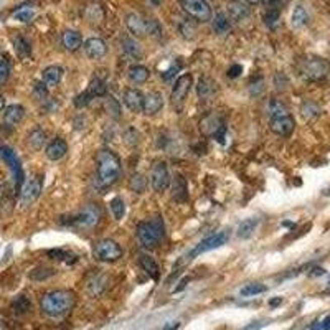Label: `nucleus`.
I'll return each instance as SVG.
<instances>
[{"label":"nucleus","instance_id":"obj_1","mask_svg":"<svg viewBox=\"0 0 330 330\" xmlns=\"http://www.w3.org/2000/svg\"><path fill=\"white\" fill-rule=\"evenodd\" d=\"M121 175V160L109 149L96 154V182L99 188H107L117 182Z\"/></svg>","mask_w":330,"mask_h":330},{"label":"nucleus","instance_id":"obj_2","mask_svg":"<svg viewBox=\"0 0 330 330\" xmlns=\"http://www.w3.org/2000/svg\"><path fill=\"white\" fill-rule=\"evenodd\" d=\"M41 310L50 317H61L73 310L76 305V294L73 291H50L46 292L40 301Z\"/></svg>","mask_w":330,"mask_h":330},{"label":"nucleus","instance_id":"obj_3","mask_svg":"<svg viewBox=\"0 0 330 330\" xmlns=\"http://www.w3.org/2000/svg\"><path fill=\"white\" fill-rule=\"evenodd\" d=\"M164 230H165L164 221H162L160 217H155L151 221H141L136 228V235L144 248L154 249V248H157L162 241V238H164L165 235Z\"/></svg>","mask_w":330,"mask_h":330},{"label":"nucleus","instance_id":"obj_4","mask_svg":"<svg viewBox=\"0 0 330 330\" xmlns=\"http://www.w3.org/2000/svg\"><path fill=\"white\" fill-rule=\"evenodd\" d=\"M125 25H127L130 33L136 35V37H146V35L159 37L162 33V27L157 20L146 19V17H142L141 14H129L125 17Z\"/></svg>","mask_w":330,"mask_h":330},{"label":"nucleus","instance_id":"obj_5","mask_svg":"<svg viewBox=\"0 0 330 330\" xmlns=\"http://www.w3.org/2000/svg\"><path fill=\"white\" fill-rule=\"evenodd\" d=\"M93 254L98 261L103 262H114L119 257H122V248L114 239H101L94 244Z\"/></svg>","mask_w":330,"mask_h":330},{"label":"nucleus","instance_id":"obj_6","mask_svg":"<svg viewBox=\"0 0 330 330\" xmlns=\"http://www.w3.org/2000/svg\"><path fill=\"white\" fill-rule=\"evenodd\" d=\"M183 12L196 22H208L212 19V7L207 0H180Z\"/></svg>","mask_w":330,"mask_h":330},{"label":"nucleus","instance_id":"obj_7","mask_svg":"<svg viewBox=\"0 0 330 330\" xmlns=\"http://www.w3.org/2000/svg\"><path fill=\"white\" fill-rule=\"evenodd\" d=\"M99 220H101V210L96 205H86L76 217L70 218L68 225L86 230V228H93L98 225Z\"/></svg>","mask_w":330,"mask_h":330},{"label":"nucleus","instance_id":"obj_8","mask_svg":"<svg viewBox=\"0 0 330 330\" xmlns=\"http://www.w3.org/2000/svg\"><path fill=\"white\" fill-rule=\"evenodd\" d=\"M228 239H230V233L228 231H218L215 233V235L205 238L203 241H200L193 249L190 251V254L187 256L188 259H193V257L200 256L203 253H207V251H212V249H217L220 246H223L228 243Z\"/></svg>","mask_w":330,"mask_h":330},{"label":"nucleus","instance_id":"obj_9","mask_svg":"<svg viewBox=\"0 0 330 330\" xmlns=\"http://www.w3.org/2000/svg\"><path fill=\"white\" fill-rule=\"evenodd\" d=\"M0 157L4 159V162L10 167L12 173H14V178H15V190H17V191H22V188H23V178H25V175H23L22 164H20L19 157H17V154L12 151L10 147L4 146V147H0Z\"/></svg>","mask_w":330,"mask_h":330},{"label":"nucleus","instance_id":"obj_10","mask_svg":"<svg viewBox=\"0 0 330 330\" xmlns=\"http://www.w3.org/2000/svg\"><path fill=\"white\" fill-rule=\"evenodd\" d=\"M328 70H330L328 63L322 58H309V59H305L301 66V73L307 78V80H312V81L325 78L328 75Z\"/></svg>","mask_w":330,"mask_h":330},{"label":"nucleus","instance_id":"obj_11","mask_svg":"<svg viewBox=\"0 0 330 330\" xmlns=\"http://www.w3.org/2000/svg\"><path fill=\"white\" fill-rule=\"evenodd\" d=\"M151 183L152 188L157 191V193H162L169 188L170 185V173H169V167H167L165 162H155L151 172Z\"/></svg>","mask_w":330,"mask_h":330},{"label":"nucleus","instance_id":"obj_12","mask_svg":"<svg viewBox=\"0 0 330 330\" xmlns=\"http://www.w3.org/2000/svg\"><path fill=\"white\" fill-rule=\"evenodd\" d=\"M223 127H226V125L223 122V119H221V116L217 112L207 114V116L202 117V121L198 122V129H200L202 134L207 137H215Z\"/></svg>","mask_w":330,"mask_h":330},{"label":"nucleus","instance_id":"obj_13","mask_svg":"<svg viewBox=\"0 0 330 330\" xmlns=\"http://www.w3.org/2000/svg\"><path fill=\"white\" fill-rule=\"evenodd\" d=\"M41 185H43V182H41V177H33L32 180H28V182L23 185V188L20 191V200H22L23 207L32 205V203L40 196Z\"/></svg>","mask_w":330,"mask_h":330},{"label":"nucleus","instance_id":"obj_14","mask_svg":"<svg viewBox=\"0 0 330 330\" xmlns=\"http://www.w3.org/2000/svg\"><path fill=\"white\" fill-rule=\"evenodd\" d=\"M191 89V76L190 75H182L175 81V85H173V89H172V103L173 104H180L183 103V99L187 98V94L190 93Z\"/></svg>","mask_w":330,"mask_h":330},{"label":"nucleus","instance_id":"obj_15","mask_svg":"<svg viewBox=\"0 0 330 330\" xmlns=\"http://www.w3.org/2000/svg\"><path fill=\"white\" fill-rule=\"evenodd\" d=\"M269 127L278 136H291L294 127H296V121L291 114L287 116H279V117H271V122H269Z\"/></svg>","mask_w":330,"mask_h":330},{"label":"nucleus","instance_id":"obj_16","mask_svg":"<svg viewBox=\"0 0 330 330\" xmlns=\"http://www.w3.org/2000/svg\"><path fill=\"white\" fill-rule=\"evenodd\" d=\"M144 101H146V96H144L139 89L129 88L125 89L124 93V104L129 107L130 112H144Z\"/></svg>","mask_w":330,"mask_h":330},{"label":"nucleus","instance_id":"obj_17","mask_svg":"<svg viewBox=\"0 0 330 330\" xmlns=\"http://www.w3.org/2000/svg\"><path fill=\"white\" fill-rule=\"evenodd\" d=\"M226 9H228V17L235 22H241L244 19H248L251 14L248 4L243 2V0H230Z\"/></svg>","mask_w":330,"mask_h":330},{"label":"nucleus","instance_id":"obj_18","mask_svg":"<svg viewBox=\"0 0 330 330\" xmlns=\"http://www.w3.org/2000/svg\"><path fill=\"white\" fill-rule=\"evenodd\" d=\"M85 51H86V55L91 58V59H101L104 55H106V51H107V46L106 43L101 38H89L86 40V43H85Z\"/></svg>","mask_w":330,"mask_h":330},{"label":"nucleus","instance_id":"obj_19","mask_svg":"<svg viewBox=\"0 0 330 330\" xmlns=\"http://www.w3.org/2000/svg\"><path fill=\"white\" fill-rule=\"evenodd\" d=\"M66 152H68V144H66L63 139H59V137H56V139H53L50 144L46 146V157L50 159V160H59V159H63Z\"/></svg>","mask_w":330,"mask_h":330},{"label":"nucleus","instance_id":"obj_20","mask_svg":"<svg viewBox=\"0 0 330 330\" xmlns=\"http://www.w3.org/2000/svg\"><path fill=\"white\" fill-rule=\"evenodd\" d=\"M162 107H164V98H162L160 93L151 91L146 96V101H144V114L154 116V114H157Z\"/></svg>","mask_w":330,"mask_h":330},{"label":"nucleus","instance_id":"obj_21","mask_svg":"<svg viewBox=\"0 0 330 330\" xmlns=\"http://www.w3.org/2000/svg\"><path fill=\"white\" fill-rule=\"evenodd\" d=\"M172 198L175 202H187L188 198V185H187V180H185L182 175H177L175 180H173V185H172Z\"/></svg>","mask_w":330,"mask_h":330},{"label":"nucleus","instance_id":"obj_22","mask_svg":"<svg viewBox=\"0 0 330 330\" xmlns=\"http://www.w3.org/2000/svg\"><path fill=\"white\" fill-rule=\"evenodd\" d=\"M61 41H63V46L68 51H76L78 48L83 45V37L80 32H76V30H66L61 37Z\"/></svg>","mask_w":330,"mask_h":330},{"label":"nucleus","instance_id":"obj_23","mask_svg":"<svg viewBox=\"0 0 330 330\" xmlns=\"http://www.w3.org/2000/svg\"><path fill=\"white\" fill-rule=\"evenodd\" d=\"M23 116H25V109L20 104H12L4 112V121L9 125H17L23 119Z\"/></svg>","mask_w":330,"mask_h":330},{"label":"nucleus","instance_id":"obj_24","mask_svg":"<svg viewBox=\"0 0 330 330\" xmlns=\"http://www.w3.org/2000/svg\"><path fill=\"white\" fill-rule=\"evenodd\" d=\"M149 70L146 66L142 64H134L130 66L129 71H127V78L130 83H134V85H142V83H146L149 80Z\"/></svg>","mask_w":330,"mask_h":330},{"label":"nucleus","instance_id":"obj_25","mask_svg":"<svg viewBox=\"0 0 330 330\" xmlns=\"http://www.w3.org/2000/svg\"><path fill=\"white\" fill-rule=\"evenodd\" d=\"M139 264H141V268L149 274V278L154 279V281H157L159 279V266H157V262L154 261V257H151L149 254H141L139 256Z\"/></svg>","mask_w":330,"mask_h":330},{"label":"nucleus","instance_id":"obj_26","mask_svg":"<svg viewBox=\"0 0 330 330\" xmlns=\"http://www.w3.org/2000/svg\"><path fill=\"white\" fill-rule=\"evenodd\" d=\"M257 223H259V220H257V218H248V220L241 221L239 226H238V231H236L238 238L249 239L251 236L254 235V231H256V228H257Z\"/></svg>","mask_w":330,"mask_h":330},{"label":"nucleus","instance_id":"obj_27","mask_svg":"<svg viewBox=\"0 0 330 330\" xmlns=\"http://www.w3.org/2000/svg\"><path fill=\"white\" fill-rule=\"evenodd\" d=\"M63 78V70L59 66H48L43 70V83L46 86H56Z\"/></svg>","mask_w":330,"mask_h":330},{"label":"nucleus","instance_id":"obj_28","mask_svg":"<svg viewBox=\"0 0 330 330\" xmlns=\"http://www.w3.org/2000/svg\"><path fill=\"white\" fill-rule=\"evenodd\" d=\"M213 30L218 35H226L231 32V19L225 14H218L213 19Z\"/></svg>","mask_w":330,"mask_h":330},{"label":"nucleus","instance_id":"obj_29","mask_svg":"<svg viewBox=\"0 0 330 330\" xmlns=\"http://www.w3.org/2000/svg\"><path fill=\"white\" fill-rule=\"evenodd\" d=\"M107 91V88H106V83L101 80V78H93L91 81H89V85H88V89H86V93L91 96V98H101V96H104Z\"/></svg>","mask_w":330,"mask_h":330},{"label":"nucleus","instance_id":"obj_30","mask_svg":"<svg viewBox=\"0 0 330 330\" xmlns=\"http://www.w3.org/2000/svg\"><path fill=\"white\" fill-rule=\"evenodd\" d=\"M215 83L212 80H208V78H202L200 81H198L196 85V94L200 99H208L210 96L215 93Z\"/></svg>","mask_w":330,"mask_h":330},{"label":"nucleus","instance_id":"obj_31","mask_svg":"<svg viewBox=\"0 0 330 330\" xmlns=\"http://www.w3.org/2000/svg\"><path fill=\"white\" fill-rule=\"evenodd\" d=\"M46 142V134L45 130H41L40 127L33 129L28 136V146L33 149V151H40L43 147V144Z\"/></svg>","mask_w":330,"mask_h":330},{"label":"nucleus","instance_id":"obj_32","mask_svg":"<svg viewBox=\"0 0 330 330\" xmlns=\"http://www.w3.org/2000/svg\"><path fill=\"white\" fill-rule=\"evenodd\" d=\"M122 51H124L127 56L134 58V59H139V58L142 56L141 45L137 43L136 40H132V38H124V40H122Z\"/></svg>","mask_w":330,"mask_h":330},{"label":"nucleus","instance_id":"obj_33","mask_svg":"<svg viewBox=\"0 0 330 330\" xmlns=\"http://www.w3.org/2000/svg\"><path fill=\"white\" fill-rule=\"evenodd\" d=\"M268 287L264 284H259V283H251V284H246L244 287H241V291H239V296L241 297H254V296H259V294L266 292Z\"/></svg>","mask_w":330,"mask_h":330},{"label":"nucleus","instance_id":"obj_34","mask_svg":"<svg viewBox=\"0 0 330 330\" xmlns=\"http://www.w3.org/2000/svg\"><path fill=\"white\" fill-rule=\"evenodd\" d=\"M104 107H106V112H107V116H109V117H112V119L121 117V104H119L117 99H114L112 96H107V98H106Z\"/></svg>","mask_w":330,"mask_h":330},{"label":"nucleus","instance_id":"obj_35","mask_svg":"<svg viewBox=\"0 0 330 330\" xmlns=\"http://www.w3.org/2000/svg\"><path fill=\"white\" fill-rule=\"evenodd\" d=\"M55 273H56L55 269L40 266V268H35L33 271H30L28 278L33 279V281H45L48 278H51V276H55Z\"/></svg>","mask_w":330,"mask_h":330},{"label":"nucleus","instance_id":"obj_36","mask_svg":"<svg viewBox=\"0 0 330 330\" xmlns=\"http://www.w3.org/2000/svg\"><path fill=\"white\" fill-rule=\"evenodd\" d=\"M14 45H15V51L19 53V56L28 58L30 55H32V46H30V43L23 37H17Z\"/></svg>","mask_w":330,"mask_h":330},{"label":"nucleus","instance_id":"obj_37","mask_svg":"<svg viewBox=\"0 0 330 330\" xmlns=\"http://www.w3.org/2000/svg\"><path fill=\"white\" fill-rule=\"evenodd\" d=\"M146 185H147V180L144 175H141V173H134L129 180V187L132 191H136V193H142V191L146 190Z\"/></svg>","mask_w":330,"mask_h":330},{"label":"nucleus","instance_id":"obj_38","mask_svg":"<svg viewBox=\"0 0 330 330\" xmlns=\"http://www.w3.org/2000/svg\"><path fill=\"white\" fill-rule=\"evenodd\" d=\"M12 307H14V310L17 312V314H25V312H28L30 307H32V302H30V299L27 296H17L14 299Z\"/></svg>","mask_w":330,"mask_h":330},{"label":"nucleus","instance_id":"obj_39","mask_svg":"<svg viewBox=\"0 0 330 330\" xmlns=\"http://www.w3.org/2000/svg\"><path fill=\"white\" fill-rule=\"evenodd\" d=\"M307 20H309V15L304 7L299 5V7L294 9V12H292V25L294 27H302L307 23Z\"/></svg>","mask_w":330,"mask_h":330},{"label":"nucleus","instance_id":"obj_40","mask_svg":"<svg viewBox=\"0 0 330 330\" xmlns=\"http://www.w3.org/2000/svg\"><path fill=\"white\" fill-rule=\"evenodd\" d=\"M109 207H111V212L114 215V218H116V220H122L124 213H125V207H124V200H122V198L121 196L112 198L111 203H109Z\"/></svg>","mask_w":330,"mask_h":330},{"label":"nucleus","instance_id":"obj_41","mask_svg":"<svg viewBox=\"0 0 330 330\" xmlns=\"http://www.w3.org/2000/svg\"><path fill=\"white\" fill-rule=\"evenodd\" d=\"M14 17L19 22H30L33 19V7L32 5H22L14 12Z\"/></svg>","mask_w":330,"mask_h":330},{"label":"nucleus","instance_id":"obj_42","mask_svg":"<svg viewBox=\"0 0 330 330\" xmlns=\"http://www.w3.org/2000/svg\"><path fill=\"white\" fill-rule=\"evenodd\" d=\"M178 30H180V33L183 35L185 38H193L195 37V25L191 23L190 20L187 19H178Z\"/></svg>","mask_w":330,"mask_h":330},{"label":"nucleus","instance_id":"obj_43","mask_svg":"<svg viewBox=\"0 0 330 330\" xmlns=\"http://www.w3.org/2000/svg\"><path fill=\"white\" fill-rule=\"evenodd\" d=\"M269 112H271V117H279V116H287L289 111H287V107L281 103L278 99H273L271 104H269Z\"/></svg>","mask_w":330,"mask_h":330},{"label":"nucleus","instance_id":"obj_44","mask_svg":"<svg viewBox=\"0 0 330 330\" xmlns=\"http://www.w3.org/2000/svg\"><path fill=\"white\" fill-rule=\"evenodd\" d=\"M88 287H89V292H91L93 296H99V294L103 292L104 287H106L104 286V278H103V276H96L94 279L89 281Z\"/></svg>","mask_w":330,"mask_h":330},{"label":"nucleus","instance_id":"obj_45","mask_svg":"<svg viewBox=\"0 0 330 330\" xmlns=\"http://www.w3.org/2000/svg\"><path fill=\"white\" fill-rule=\"evenodd\" d=\"M301 111H302V116L304 117H307V119H312V117H315V116H319V106L314 104V103H310V101H307V103H304L302 107H301Z\"/></svg>","mask_w":330,"mask_h":330},{"label":"nucleus","instance_id":"obj_46","mask_svg":"<svg viewBox=\"0 0 330 330\" xmlns=\"http://www.w3.org/2000/svg\"><path fill=\"white\" fill-rule=\"evenodd\" d=\"M279 19H281V12L278 9H269L266 12V15H264V23H266L269 28H273L276 27V23L279 22Z\"/></svg>","mask_w":330,"mask_h":330},{"label":"nucleus","instance_id":"obj_47","mask_svg":"<svg viewBox=\"0 0 330 330\" xmlns=\"http://www.w3.org/2000/svg\"><path fill=\"white\" fill-rule=\"evenodd\" d=\"M48 256L51 257V259H58V261H64V262H75L73 259H70V257H75L73 254L66 253L63 249H50L48 251Z\"/></svg>","mask_w":330,"mask_h":330},{"label":"nucleus","instance_id":"obj_48","mask_svg":"<svg viewBox=\"0 0 330 330\" xmlns=\"http://www.w3.org/2000/svg\"><path fill=\"white\" fill-rule=\"evenodd\" d=\"M10 75V64L7 59H0V85H4L9 80Z\"/></svg>","mask_w":330,"mask_h":330},{"label":"nucleus","instance_id":"obj_49","mask_svg":"<svg viewBox=\"0 0 330 330\" xmlns=\"http://www.w3.org/2000/svg\"><path fill=\"white\" fill-rule=\"evenodd\" d=\"M125 142L129 144V146H136L137 142H139V132H137L134 127H129L127 130H125Z\"/></svg>","mask_w":330,"mask_h":330},{"label":"nucleus","instance_id":"obj_50","mask_svg":"<svg viewBox=\"0 0 330 330\" xmlns=\"http://www.w3.org/2000/svg\"><path fill=\"white\" fill-rule=\"evenodd\" d=\"M91 101H93V98L85 91V93L78 94L75 98V106L76 107H85V106H88L89 103H91Z\"/></svg>","mask_w":330,"mask_h":330},{"label":"nucleus","instance_id":"obj_51","mask_svg":"<svg viewBox=\"0 0 330 330\" xmlns=\"http://www.w3.org/2000/svg\"><path fill=\"white\" fill-rule=\"evenodd\" d=\"M35 94H37L40 99L46 98V96H48V89H46L45 83H37V85H35Z\"/></svg>","mask_w":330,"mask_h":330},{"label":"nucleus","instance_id":"obj_52","mask_svg":"<svg viewBox=\"0 0 330 330\" xmlns=\"http://www.w3.org/2000/svg\"><path fill=\"white\" fill-rule=\"evenodd\" d=\"M243 73V66L241 64H233L230 70H228V78H238L239 75Z\"/></svg>","mask_w":330,"mask_h":330},{"label":"nucleus","instance_id":"obj_53","mask_svg":"<svg viewBox=\"0 0 330 330\" xmlns=\"http://www.w3.org/2000/svg\"><path fill=\"white\" fill-rule=\"evenodd\" d=\"M178 70H180V64H172V66H170V68H169V70H167V71H165V73H162V78H164V80H165V81H169V80H170V78H172L173 75H175V73H177V71H178Z\"/></svg>","mask_w":330,"mask_h":330},{"label":"nucleus","instance_id":"obj_54","mask_svg":"<svg viewBox=\"0 0 330 330\" xmlns=\"http://www.w3.org/2000/svg\"><path fill=\"white\" fill-rule=\"evenodd\" d=\"M312 330H330V315H327L325 319L317 323L315 327H312Z\"/></svg>","mask_w":330,"mask_h":330},{"label":"nucleus","instance_id":"obj_55","mask_svg":"<svg viewBox=\"0 0 330 330\" xmlns=\"http://www.w3.org/2000/svg\"><path fill=\"white\" fill-rule=\"evenodd\" d=\"M264 325H266V322H262V320H259V322H251V323H248L246 327L239 328V330H259V328H262Z\"/></svg>","mask_w":330,"mask_h":330},{"label":"nucleus","instance_id":"obj_56","mask_svg":"<svg viewBox=\"0 0 330 330\" xmlns=\"http://www.w3.org/2000/svg\"><path fill=\"white\" fill-rule=\"evenodd\" d=\"M147 2H149V5H151L152 9H159L164 0H147Z\"/></svg>","mask_w":330,"mask_h":330},{"label":"nucleus","instance_id":"obj_57","mask_svg":"<svg viewBox=\"0 0 330 330\" xmlns=\"http://www.w3.org/2000/svg\"><path fill=\"white\" fill-rule=\"evenodd\" d=\"M323 274H325V271H323L322 268H314L310 273V276H323Z\"/></svg>","mask_w":330,"mask_h":330},{"label":"nucleus","instance_id":"obj_58","mask_svg":"<svg viewBox=\"0 0 330 330\" xmlns=\"http://www.w3.org/2000/svg\"><path fill=\"white\" fill-rule=\"evenodd\" d=\"M170 323H172V325H165L164 330H177V328L180 327V325H178V322H170Z\"/></svg>","mask_w":330,"mask_h":330},{"label":"nucleus","instance_id":"obj_59","mask_svg":"<svg viewBox=\"0 0 330 330\" xmlns=\"http://www.w3.org/2000/svg\"><path fill=\"white\" fill-rule=\"evenodd\" d=\"M281 302H283V299L278 297V299H274V301H271V305L274 307V305H278V304H281Z\"/></svg>","mask_w":330,"mask_h":330},{"label":"nucleus","instance_id":"obj_60","mask_svg":"<svg viewBox=\"0 0 330 330\" xmlns=\"http://www.w3.org/2000/svg\"><path fill=\"white\" fill-rule=\"evenodd\" d=\"M4 106H5V99H4V96L0 94V111L4 109Z\"/></svg>","mask_w":330,"mask_h":330},{"label":"nucleus","instance_id":"obj_61","mask_svg":"<svg viewBox=\"0 0 330 330\" xmlns=\"http://www.w3.org/2000/svg\"><path fill=\"white\" fill-rule=\"evenodd\" d=\"M246 4H259V2H262V0H244Z\"/></svg>","mask_w":330,"mask_h":330},{"label":"nucleus","instance_id":"obj_62","mask_svg":"<svg viewBox=\"0 0 330 330\" xmlns=\"http://www.w3.org/2000/svg\"><path fill=\"white\" fill-rule=\"evenodd\" d=\"M325 294H330V289H328V291H325Z\"/></svg>","mask_w":330,"mask_h":330},{"label":"nucleus","instance_id":"obj_63","mask_svg":"<svg viewBox=\"0 0 330 330\" xmlns=\"http://www.w3.org/2000/svg\"><path fill=\"white\" fill-rule=\"evenodd\" d=\"M328 284H330V281H328Z\"/></svg>","mask_w":330,"mask_h":330}]
</instances>
